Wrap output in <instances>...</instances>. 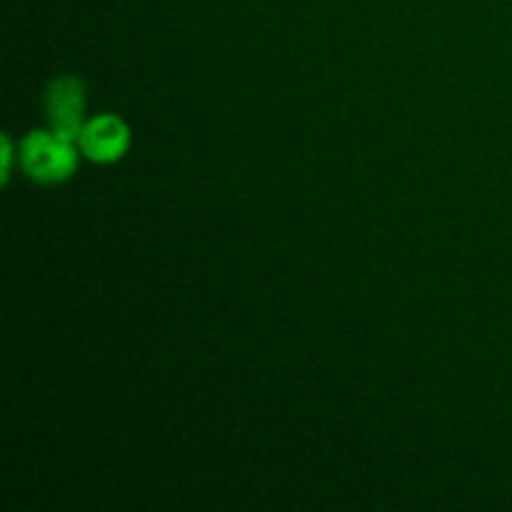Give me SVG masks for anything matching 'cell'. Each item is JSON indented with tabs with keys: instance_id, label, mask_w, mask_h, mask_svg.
Masks as SVG:
<instances>
[{
	"instance_id": "obj_2",
	"label": "cell",
	"mask_w": 512,
	"mask_h": 512,
	"mask_svg": "<svg viewBox=\"0 0 512 512\" xmlns=\"http://www.w3.org/2000/svg\"><path fill=\"white\" fill-rule=\"evenodd\" d=\"M45 108H48L53 133L65 140H78L83 130V110H85V88L75 78H58L48 88L45 95Z\"/></svg>"
},
{
	"instance_id": "obj_1",
	"label": "cell",
	"mask_w": 512,
	"mask_h": 512,
	"mask_svg": "<svg viewBox=\"0 0 512 512\" xmlns=\"http://www.w3.org/2000/svg\"><path fill=\"white\" fill-rule=\"evenodd\" d=\"M20 165L38 183H63L75 173L78 153L70 140L55 133L33 130L20 143Z\"/></svg>"
},
{
	"instance_id": "obj_3",
	"label": "cell",
	"mask_w": 512,
	"mask_h": 512,
	"mask_svg": "<svg viewBox=\"0 0 512 512\" xmlns=\"http://www.w3.org/2000/svg\"><path fill=\"white\" fill-rule=\"evenodd\" d=\"M80 150L93 163H115L130 148V128L118 115H98L80 130Z\"/></svg>"
},
{
	"instance_id": "obj_4",
	"label": "cell",
	"mask_w": 512,
	"mask_h": 512,
	"mask_svg": "<svg viewBox=\"0 0 512 512\" xmlns=\"http://www.w3.org/2000/svg\"><path fill=\"white\" fill-rule=\"evenodd\" d=\"M10 160H13V145H10V138L5 135V138H3V183H8Z\"/></svg>"
}]
</instances>
